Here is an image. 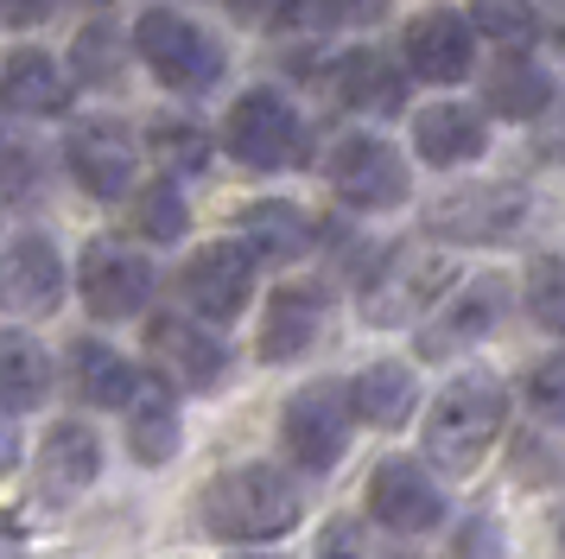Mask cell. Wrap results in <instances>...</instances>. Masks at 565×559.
<instances>
[{"instance_id": "cell-1", "label": "cell", "mask_w": 565, "mask_h": 559, "mask_svg": "<svg viewBox=\"0 0 565 559\" xmlns=\"http://www.w3.org/2000/svg\"><path fill=\"white\" fill-rule=\"evenodd\" d=\"M502 426H509V388L489 369H470L438 388L433 413H426V457L451 477H470L489 457V445L502 439Z\"/></svg>"}, {"instance_id": "cell-2", "label": "cell", "mask_w": 565, "mask_h": 559, "mask_svg": "<svg viewBox=\"0 0 565 559\" xmlns=\"http://www.w3.org/2000/svg\"><path fill=\"white\" fill-rule=\"evenodd\" d=\"M204 528L216 540H280L299 528V483L286 477L280 464H235L204 489Z\"/></svg>"}, {"instance_id": "cell-3", "label": "cell", "mask_w": 565, "mask_h": 559, "mask_svg": "<svg viewBox=\"0 0 565 559\" xmlns=\"http://www.w3.org/2000/svg\"><path fill=\"white\" fill-rule=\"evenodd\" d=\"M458 280V261L438 249H419V242H401V249L382 254V267L369 274V286H362V318L369 325H407V318H419V312H433L438 293Z\"/></svg>"}, {"instance_id": "cell-4", "label": "cell", "mask_w": 565, "mask_h": 559, "mask_svg": "<svg viewBox=\"0 0 565 559\" xmlns=\"http://www.w3.org/2000/svg\"><path fill=\"white\" fill-rule=\"evenodd\" d=\"M134 45H140V57L153 64V76L166 83V89H179V96H204V89H216L223 83V45L210 39L204 25H191L184 13H172V7H153L147 20L134 25Z\"/></svg>"}, {"instance_id": "cell-5", "label": "cell", "mask_w": 565, "mask_h": 559, "mask_svg": "<svg viewBox=\"0 0 565 559\" xmlns=\"http://www.w3.org/2000/svg\"><path fill=\"white\" fill-rule=\"evenodd\" d=\"M223 147L255 172H280L306 152V134H299V115H292V102L280 89H248L223 122Z\"/></svg>"}, {"instance_id": "cell-6", "label": "cell", "mask_w": 565, "mask_h": 559, "mask_svg": "<svg viewBox=\"0 0 565 559\" xmlns=\"http://www.w3.org/2000/svg\"><path fill=\"white\" fill-rule=\"evenodd\" d=\"M350 420L356 413H350V388L343 381H311V388H299L280 413V439H286V452H292V464L331 471L337 457H343V445H350Z\"/></svg>"}, {"instance_id": "cell-7", "label": "cell", "mask_w": 565, "mask_h": 559, "mask_svg": "<svg viewBox=\"0 0 565 559\" xmlns=\"http://www.w3.org/2000/svg\"><path fill=\"white\" fill-rule=\"evenodd\" d=\"M324 172H331L337 198L356 203V210H394V203H407V159L375 140V134H350V140H337L331 159H324Z\"/></svg>"}, {"instance_id": "cell-8", "label": "cell", "mask_w": 565, "mask_h": 559, "mask_svg": "<svg viewBox=\"0 0 565 559\" xmlns=\"http://www.w3.org/2000/svg\"><path fill=\"white\" fill-rule=\"evenodd\" d=\"M77 293L96 318H108V325H115V318H134L140 305L153 299V261L121 249V242H108V235H96L77 261Z\"/></svg>"}, {"instance_id": "cell-9", "label": "cell", "mask_w": 565, "mask_h": 559, "mask_svg": "<svg viewBox=\"0 0 565 559\" xmlns=\"http://www.w3.org/2000/svg\"><path fill=\"white\" fill-rule=\"evenodd\" d=\"M527 223V198L514 184H463L426 210V229L445 242H509Z\"/></svg>"}, {"instance_id": "cell-10", "label": "cell", "mask_w": 565, "mask_h": 559, "mask_svg": "<svg viewBox=\"0 0 565 559\" xmlns=\"http://www.w3.org/2000/svg\"><path fill=\"white\" fill-rule=\"evenodd\" d=\"M179 286L191 299V312H204L210 325H230V318H242V305L255 293V254L242 242H210V249H198L184 261Z\"/></svg>"}, {"instance_id": "cell-11", "label": "cell", "mask_w": 565, "mask_h": 559, "mask_svg": "<svg viewBox=\"0 0 565 559\" xmlns=\"http://www.w3.org/2000/svg\"><path fill=\"white\" fill-rule=\"evenodd\" d=\"M64 299V261H57L52 235H13L0 249V312H20V318H39V312H57Z\"/></svg>"}, {"instance_id": "cell-12", "label": "cell", "mask_w": 565, "mask_h": 559, "mask_svg": "<svg viewBox=\"0 0 565 559\" xmlns=\"http://www.w3.org/2000/svg\"><path fill=\"white\" fill-rule=\"evenodd\" d=\"M369 515H375L387 534H426V528L445 521V496H438V483L426 477V464H413V457H382L375 477H369Z\"/></svg>"}, {"instance_id": "cell-13", "label": "cell", "mask_w": 565, "mask_h": 559, "mask_svg": "<svg viewBox=\"0 0 565 559\" xmlns=\"http://www.w3.org/2000/svg\"><path fill=\"white\" fill-rule=\"evenodd\" d=\"M147 356H153V369L166 381H179V388H216L223 369H230V350L210 337L198 318H179V312H159L153 325H147Z\"/></svg>"}, {"instance_id": "cell-14", "label": "cell", "mask_w": 565, "mask_h": 559, "mask_svg": "<svg viewBox=\"0 0 565 559\" xmlns=\"http://www.w3.org/2000/svg\"><path fill=\"white\" fill-rule=\"evenodd\" d=\"M64 166H71V178H77L89 198H128L134 191V166H140V152H134L128 127L121 122H83L71 140H64Z\"/></svg>"}, {"instance_id": "cell-15", "label": "cell", "mask_w": 565, "mask_h": 559, "mask_svg": "<svg viewBox=\"0 0 565 559\" xmlns=\"http://www.w3.org/2000/svg\"><path fill=\"white\" fill-rule=\"evenodd\" d=\"M502 305H509V280L483 274L477 286H463L445 312H433V318L419 325V356H426V362H445V356L483 344L489 330H495V318H502Z\"/></svg>"}, {"instance_id": "cell-16", "label": "cell", "mask_w": 565, "mask_h": 559, "mask_svg": "<svg viewBox=\"0 0 565 559\" xmlns=\"http://www.w3.org/2000/svg\"><path fill=\"white\" fill-rule=\"evenodd\" d=\"M407 71L426 76V83H463L470 76V57H477V39H470V20H458L451 7H433L407 20Z\"/></svg>"}, {"instance_id": "cell-17", "label": "cell", "mask_w": 565, "mask_h": 559, "mask_svg": "<svg viewBox=\"0 0 565 559\" xmlns=\"http://www.w3.org/2000/svg\"><path fill=\"white\" fill-rule=\"evenodd\" d=\"M96 477H103V439L83 426V420H57L45 432V445H39V483H45V496L52 503H71Z\"/></svg>"}, {"instance_id": "cell-18", "label": "cell", "mask_w": 565, "mask_h": 559, "mask_svg": "<svg viewBox=\"0 0 565 559\" xmlns=\"http://www.w3.org/2000/svg\"><path fill=\"white\" fill-rule=\"evenodd\" d=\"M483 147H489V127L463 102H433V108L413 115V152L426 166H470V159H483Z\"/></svg>"}, {"instance_id": "cell-19", "label": "cell", "mask_w": 565, "mask_h": 559, "mask_svg": "<svg viewBox=\"0 0 565 559\" xmlns=\"http://www.w3.org/2000/svg\"><path fill=\"white\" fill-rule=\"evenodd\" d=\"M318 325H324V293L318 286H280L267 299V318H260V356L267 362H299L318 344Z\"/></svg>"}, {"instance_id": "cell-20", "label": "cell", "mask_w": 565, "mask_h": 559, "mask_svg": "<svg viewBox=\"0 0 565 559\" xmlns=\"http://www.w3.org/2000/svg\"><path fill=\"white\" fill-rule=\"evenodd\" d=\"M419 407V381H413L407 362H369L356 381H350V413L369 420V426H407V413Z\"/></svg>"}, {"instance_id": "cell-21", "label": "cell", "mask_w": 565, "mask_h": 559, "mask_svg": "<svg viewBox=\"0 0 565 559\" xmlns=\"http://www.w3.org/2000/svg\"><path fill=\"white\" fill-rule=\"evenodd\" d=\"M0 102L20 108V115H64L71 108V83L45 51H13L7 76H0Z\"/></svg>"}, {"instance_id": "cell-22", "label": "cell", "mask_w": 565, "mask_h": 559, "mask_svg": "<svg viewBox=\"0 0 565 559\" xmlns=\"http://www.w3.org/2000/svg\"><path fill=\"white\" fill-rule=\"evenodd\" d=\"M242 249L255 254V261H299V254L311 249V223H306V210L299 203H280V198H267V203H248L242 210Z\"/></svg>"}, {"instance_id": "cell-23", "label": "cell", "mask_w": 565, "mask_h": 559, "mask_svg": "<svg viewBox=\"0 0 565 559\" xmlns=\"http://www.w3.org/2000/svg\"><path fill=\"white\" fill-rule=\"evenodd\" d=\"M52 388V356L39 350L26 330H0V407L7 413H32Z\"/></svg>"}, {"instance_id": "cell-24", "label": "cell", "mask_w": 565, "mask_h": 559, "mask_svg": "<svg viewBox=\"0 0 565 559\" xmlns=\"http://www.w3.org/2000/svg\"><path fill=\"white\" fill-rule=\"evenodd\" d=\"M134 413H128V445L140 464H172L179 452V407H172V388L166 381H140L134 388Z\"/></svg>"}, {"instance_id": "cell-25", "label": "cell", "mask_w": 565, "mask_h": 559, "mask_svg": "<svg viewBox=\"0 0 565 559\" xmlns=\"http://www.w3.org/2000/svg\"><path fill=\"white\" fill-rule=\"evenodd\" d=\"M337 89L350 108H369V115H401L407 108V76L387 64L382 51H356L337 64Z\"/></svg>"}, {"instance_id": "cell-26", "label": "cell", "mask_w": 565, "mask_h": 559, "mask_svg": "<svg viewBox=\"0 0 565 559\" xmlns=\"http://www.w3.org/2000/svg\"><path fill=\"white\" fill-rule=\"evenodd\" d=\"M71 356H77V394H83L89 407H128V401H134L140 376H134V362H121L108 344L83 337Z\"/></svg>"}, {"instance_id": "cell-27", "label": "cell", "mask_w": 565, "mask_h": 559, "mask_svg": "<svg viewBox=\"0 0 565 559\" xmlns=\"http://www.w3.org/2000/svg\"><path fill=\"white\" fill-rule=\"evenodd\" d=\"M546 102H553V76L540 64H527V57H509L502 71L489 76V108L509 115V122H534Z\"/></svg>"}, {"instance_id": "cell-28", "label": "cell", "mask_w": 565, "mask_h": 559, "mask_svg": "<svg viewBox=\"0 0 565 559\" xmlns=\"http://www.w3.org/2000/svg\"><path fill=\"white\" fill-rule=\"evenodd\" d=\"M147 147H153V159L166 166V172H204L210 166V134L198 122H179V115L153 122Z\"/></svg>"}, {"instance_id": "cell-29", "label": "cell", "mask_w": 565, "mask_h": 559, "mask_svg": "<svg viewBox=\"0 0 565 559\" xmlns=\"http://www.w3.org/2000/svg\"><path fill=\"white\" fill-rule=\"evenodd\" d=\"M470 32L495 39L502 51H527L540 39V13L527 7V0H477V20H470Z\"/></svg>"}, {"instance_id": "cell-30", "label": "cell", "mask_w": 565, "mask_h": 559, "mask_svg": "<svg viewBox=\"0 0 565 559\" xmlns=\"http://www.w3.org/2000/svg\"><path fill=\"white\" fill-rule=\"evenodd\" d=\"M134 223H140L147 242H179L191 217H184V198L172 184H153V191H140V203H134Z\"/></svg>"}, {"instance_id": "cell-31", "label": "cell", "mask_w": 565, "mask_h": 559, "mask_svg": "<svg viewBox=\"0 0 565 559\" xmlns=\"http://www.w3.org/2000/svg\"><path fill=\"white\" fill-rule=\"evenodd\" d=\"M527 312L546 330L565 337V261H534V274H527Z\"/></svg>"}, {"instance_id": "cell-32", "label": "cell", "mask_w": 565, "mask_h": 559, "mask_svg": "<svg viewBox=\"0 0 565 559\" xmlns=\"http://www.w3.org/2000/svg\"><path fill=\"white\" fill-rule=\"evenodd\" d=\"M77 71L83 83H115L121 76V39L108 25H83L77 32Z\"/></svg>"}, {"instance_id": "cell-33", "label": "cell", "mask_w": 565, "mask_h": 559, "mask_svg": "<svg viewBox=\"0 0 565 559\" xmlns=\"http://www.w3.org/2000/svg\"><path fill=\"white\" fill-rule=\"evenodd\" d=\"M527 401H534L540 420L565 426V350H559V356H546L534 376H527Z\"/></svg>"}, {"instance_id": "cell-34", "label": "cell", "mask_w": 565, "mask_h": 559, "mask_svg": "<svg viewBox=\"0 0 565 559\" xmlns=\"http://www.w3.org/2000/svg\"><path fill=\"white\" fill-rule=\"evenodd\" d=\"M242 25H260V32H280V25L299 20V0H223Z\"/></svg>"}, {"instance_id": "cell-35", "label": "cell", "mask_w": 565, "mask_h": 559, "mask_svg": "<svg viewBox=\"0 0 565 559\" xmlns=\"http://www.w3.org/2000/svg\"><path fill=\"white\" fill-rule=\"evenodd\" d=\"M451 559H502V528L489 521V515H470L458 528V547H451Z\"/></svg>"}, {"instance_id": "cell-36", "label": "cell", "mask_w": 565, "mask_h": 559, "mask_svg": "<svg viewBox=\"0 0 565 559\" xmlns=\"http://www.w3.org/2000/svg\"><path fill=\"white\" fill-rule=\"evenodd\" d=\"M57 0H0V25H39L52 20Z\"/></svg>"}, {"instance_id": "cell-37", "label": "cell", "mask_w": 565, "mask_h": 559, "mask_svg": "<svg viewBox=\"0 0 565 559\" xmlns=\"http://www.w3.org/2000/svg\"><path fill=\"white\" fill-rule=\"evenodd\" d=\"M331 13L343 25H375L387 13V0H331Z\"/></svg>"}, {"instance_id": "cell-38", "label": "cell", "mask_w": 565, "mask_h": 559, "mask_svg": "<svg viewBox=\"0 0 565 559\" xmlns=\"http://www.w3.org/2000/svg\"><path fill=\"white\" fill-rule=\"evenodd\" d=\"M318 559H362V553H356V547H350V534H337V540H331V547H324V553H318Z\"/></svg>"}, {"instance_id": "cell-39", "label": "cell", "mask_w": 565, "mask_h": 559, "mask_svg": "<svg viewBox=\"0 0 565 559\" xmlns=\"http://www.w3.org/2000/svg\"><path fill=\"white\" fill-rule=\"evenodd\" d=\"M7 457H13V426L0 420V464H7Z\"/></svg>"}, {"instance_id": "cell-40", "label": "cell", "mask_w": 565, "mask_h": 559, "mask_svg": "<svg viewBox=\"0 0 565 559\" xmlns=\"http://www.w3.org/2000/svg\"><path fill=\"white\" fill-rule=\"evenodd\" d=\"M0 559H20V540H0Z\"/></svg>"}, {"instance_id": "cell-41", "label": "cell", "mask_w": 565, "mask_h": 559, "mask_svg": "<svg viewBox=\"0 0 565 559\" xmlns=\"http://www.w3.org/2000/svg\"><path fill=\"white\" fill-rule=\"evenodd\" d=\"M559 51H565V13H559Z\"/></svg>"}, {"instance_id": "cell-42", "label": "cell", "mask_w": 565, "mask_h": 559, "mask_svg": "<svg viewBox=\"0 0 565 559\" xmlns=\"http://www.w3.org/2000/svg\"><path fill=\"white\" fill-rule=\"evenodd\" d=\"M559 559H565V528H559Z\"/></svg>"}]
</instances>
